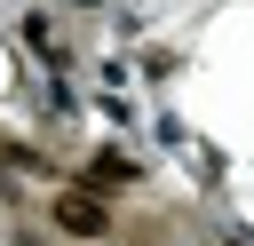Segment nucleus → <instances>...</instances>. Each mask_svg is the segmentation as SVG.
<instances>
[{
	"mask_svg": "<svg viewBox=\"0 0 254 246\" xmlns=\"http://www.w3.org/2000/svg\"><path fill=\"white\" fill-rule=\"evenodd\" d=\"M95 183H103V190H111V183H135V167H127L119 151H103V159H95Z\"/></svg>",
	"mask_w": 254,
	"mask_h": 246,
	"instance_id": "obj_2",
	"label": "nucleus"
},
{
	"mask_svg": "<svg viewBox=\"0 0 254 246\" xmlns=\"http://www.w3.org/2000/svg\"><path fill=\"white\" fill-rule=\"evenodd\" d=\"M48 214H56V230H71V238H103V230H111V206H103L95 190H56Z\"/></svg>",
	"mask_w": 254,
	"mask_h": 246,
	"instance_id": "obj_1",
	"label": "nucleus"
}]
</instances>
